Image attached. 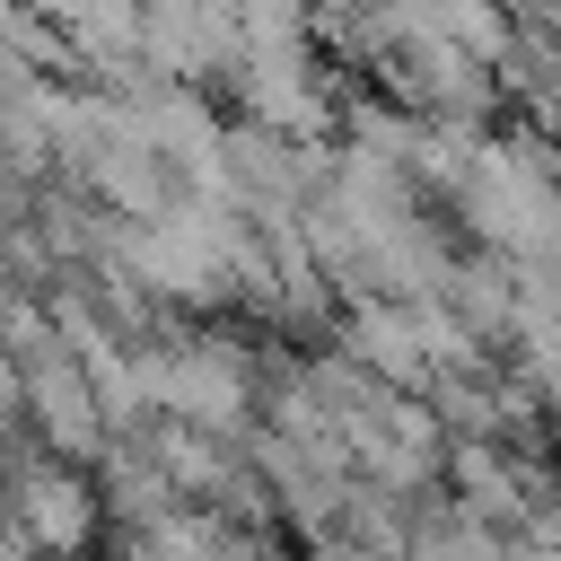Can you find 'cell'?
<instances>
[{
  "mask_svg": "<svg viewBox=\"0 0 561 561\" xmlns=\"http://www.w3.org/2000/svg\"><path fill=\"white\" fill-rule=\"evenodd\" d=\"M18 508H26V526H35L53 552H70V543L88 535V491H79V482H53V473H44V482H26Z\"/></svg>",
  "mask_w": 561,
  "mask_h": 561,
  "instance_id": "6da1fadb",
  "label": "cell"
}]
</instances>
